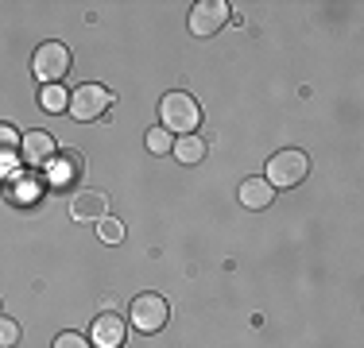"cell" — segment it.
<instances>
[{
	"mask_svg": "<svg viewBox=\"0 0 364 348\" xmlns=\"http://www.w3.org/2000/svg\"><path fill=\"white\" fill-rule=\"evenodd\" d=\"M159 120H163V132L171 136H194L198 124H202V109L190 93H167L159 101Z\"/></svg>",
	"mask_w": 364,
	"mask_h": 348,
	"instance_id": "obj_1",
	"label": "cell"
},
{
	"mask_svg": "<svg viewBox=\"0 0 364 348\" xmlns=\"http://www.w3.org/2000/svg\"><path fill=\"white\" fill-rule=\"evenodd\" d=\"M306 174H310V159L302 151H279V155H272L267 159V186L272 190H291V186H299V182H306Z\"/></svg>",
	"mask_w": 364,
	"mask_h": 348,
	"instance_id": "obj_2",
	"label": "cell"
},
{
	"mask_svg": "<svg viewBox=\"0 0 364 348\" xmlns=\"http://www.w3.org/2000/svg\"><path fill=\"white\" fill-rule=\"evenodd\" d=\"M31 74L43 85H63V77L70 74V50L63 43H39L31 55Z\"/></svg>",
	"mask_w": 364,
	"mask_h": 348,
	"instance_id": "obj_3",
	"label": "cell"
},
{
	"mask_svg": "<svg viewBox=\"0 0 364 348\" xmlns=\"http://www.w3.org/2000/svg\"><path fill=\"white\" fill-rule=\"evenodd\" d=\"M112 109V93L105 89V85H97V82H85V85H77V89L70 93V116L74 120H82V124H90V120H97V116H105V112Z\"/></svg>",
	"mask_w": 364,
	"mask_h": 348,
	"instance_id": "obj_4",
	"label": "cell"
},
{
	"mask_svg": "<svg viewBox=\"0 0 364 348\" xmlns=\"http://www.w3.org/2000/svg\"><path fill=\"white\" fill-rule=\"evenodd\" d=\"M128 317H132V325L140 329V333H159L171 317V306H167L163 294H140V298L132 302V310H128Z\"/></svg>",
	"mask_w": 364,
	"mask_h": 348,
	"instance_id": "obj_5",
	"label": "cell"
},
{
	"mask_svg": "<svg viewBox=\"0 0 364 348\" xmlns=\"http://www.w3.org/2000/svg\"><path fill=\"white\" fill-rule=\"evenodd\" d=\"M229 4L225 0H198L194 8H190V31L194 35H218L225 23H229Z\"/></svg>",
	"mask_w": 364,
	"mask_h": 348,
	"instance_id": "obj_6",
	"label": "cell"
},
{
	"mask_svg": "<svg viewBox=\"0 0 364 348\" xmlns=\"http://www.w3.org/2000/svg\"><path fill=\"white\" fill-rule=\"evenodd\" d=\"M55 155H58V143H55V136L43 132V128H31V132L20 139V159L28 163V170L47 167V163L55 159Z\"/></svg>",
	"mask_w": 364,
	"mask_h": 348,
	"instance_id": "obj_7",
	"label": "cell"
},
{
	"mask_svg": "<svg viewBox=\"0 0 364 348\" xmlns=\"http://www.w3.org/2000/svg\"><path fill=\"white\" fill-rule=\"evenodd\" d=\"M70 217H74V221H82V224L109 217V194H105V190H97V186L77 190V194L70 197Z\"/></svg>",
	"mask_w": 364,
	"mask_h": 348,
	"instance_id": "obj_8",
	"label": "cell"
},
{
	"mask_svg": "<svg viewBox=\"0 0 364 348\" xmlns=\"http://www.w3.org/2000/svg\"><path fill=\"white\" fill-rule=\"evenodd\" d=\"M47 167H50V186L70 190V186H77V178L85 174V159H82V151H63V155H55Z\"/></svg>",
	"mask_w": 364,
	"mask_h": 348,
	"instance_id": "obj_9",
	"label": "cell"
},
{
	"mask_svg": "<svg viewBox=\"0 0 364 348\" xmlns=\"http://www.w3.org/2000/svg\"><path fill=\"white\" fill-rule=\"evenodd\" d=\"M128 341V325L120 313H101V317H93V348H124Z\"/></svg>",
	"mask_w": 364,
	"mask_h": 348,
	"instance_id": "obj_10",
	"label": "cell"
},
{
	"mask_svg": "<svg viewBox=\"0 0 364 348\" xmlns=\"http://www.w3.org/2000/svg\"><path fill=\"white\" fill-rule=\"evenodd\" d=\"M275 202V190L267 186V178H248V182H240V205H248V209H267Z\"/></svg>",
	"mask_w": 364,
	"mask_h": 348,
	"instance_id": "obj_11",
	"label": "cell"
},
{
	"mask_svg": "<svg viewBox=\"0 0 364 348\" xmlns=\"http://www.w3.org/2000/svg\"><path fill=\"white\" fill-rule=\"evenodd\" d=\"M171 151H175V159H178V163H186V167H194V163H202V159H205V151H210V143H205V139L194 132V136H178Z\"/></svg>",
	"mask_w": 364,
	"mask_h": 348,
	"instance_id": "obj_12",
	"label": "cell"
},
{
	"mask_svg": "<svg viewBox=\"0 0 364 348\" xmlns=\"http://www.w3.org/2000/svg\"><path fill=\"white\" fill-rule=\"evenodd\" d=\"M39 104H43L47 112H63V109H70V93H66L63 85H43Z\"/></svg>",
	"mask_w": 364,
	"mask_h": 348,
	"instance_id": "obj_13",
	"label": "cell"
},
{
	"mask_svg": "<svg viewBox=\"0 0 364 348\" xmlns=\"http://www.w3.org/2000/svg\"><path fill=\"white\" fill-rule=\"evenodd\" d=\"M97 232H101V240H105V244H120V240H124V221H117V217H101Z\"/></svg>",
	"mask_w": 364,
	"mask_h": 348,
	"instance_id": "obj_14",
	"label": "cell"
},
{
	"mask_svg": "<svg viewBox=\"0 0 364 348\" xmlns=\"http://www.w3.org/2000/svg\"><path fill=\"white\" fill-rule=\"evenodd\" d=\"M171 147H175V136L171 132H163V128H151V132H147V151L151 155H167Z\"/></svg>",
	"mask_w": 364,
	"mask_h": 348,
	"instance_id": "obj_15",
	"label": "cell"
},
{
	"mask_svg": "<svg viewBox=\"0 0 364 348\" xmlns=\"http://www.w3.org/2000/svg\"><path fill=\"white\" fill-rule=\"evenodd\" d=\"M16 344H20V325L0 313V348H16Z\"/></svg>",
	"mask_w": 364,
	"mask_h": 348,
	"instance_id": "obj_16",
	"label": "cell"
},
{
	"mask_svg": "<svg viewBox=\"0 0 364 348\" xmlns=\"http://www.w3.org/2000/svg\"><path fill=\"white\" fill-rule=\"evenodd\" d=\"M39 197V182L31 178V174H23L20 182H16V202H36Z\"/></svg>",
	"mask_w": 364,
	"mask_h": 348,
	"instance_id": "obj_17",
	"label": "cell"
},
{
	"mask_svg": "<svg viewBox=\"0 0 364 348\" xmlns=\"http://www.w3.org/2000/svg\"><path fill=\"white\" fill-rule=\"evenodd\" d=\"M16 147H20V136H16V128H12V124H0V155L16 151Z\"/></svg>",
	"mask_w": 364,
	"mask_h": 348,
	"instance_id": "obj_18",
	"label": "cell"
},
{
	"mask_svg": "<svg viewBox=\"0 0 364 348\" xmlns=\"http://www.w3.org/2000/svg\"><path fill=\"white\" fill-rule=\"evenodd\" d=\"M55 348H93V344H90V337H82V333H58Z\"/></svg>",
	"mask_w": 364,
	"mask_h": 348,
	"instance_id": "obj_19",
	"label": "cell"
}]
</instances>
